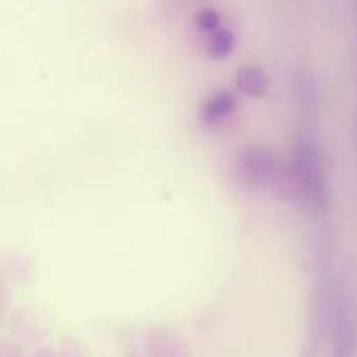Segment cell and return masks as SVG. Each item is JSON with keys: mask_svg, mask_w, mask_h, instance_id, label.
<instances>
[{"mask_svg": "<svg viewBox=\"0 0 357 357\" xmlns=\"http://www.w3.org/2000/svg\"><path fill=\"white\" fill-rule=\"evenodd\" d=\"M291 180L300 197L309 204L323 206L328 199V183L324 164L316 145L300 142L291 159Z\"/></svg>", "mask_w": 357, "mask_h": 357, "instance_id": "6da1fadb", "label": "cell"}, {"mask_svg": "<svg viewBox=\"0 0 357 357\" xmlns=\"http://www.w3.org/2000/svg\"><path fill=\"white\" fill-rule=\"evenodd\" d=\"M275 171L274 153L265 149L246 150L237 160V176L250 187L267 183Z\"/></svg>", "mask_w": 357, "mask_h": 357, "instance_id": "7a4b0ae2", "label": "cell"}, {"mask_svg": "<svg viewBox=\"0 0 357 357\" xmlns=\"http://www.w3.org/2000/svg\"><path fill=\"white\" fill-rule=\"evenodd\" d=\"M234 108H236V98L229 91L216 93L202 107V122L206 126L218 124V122H222L223 119H227L232 114Z\"/></svg>", "mask_w": 357, "mask_h": 357, "instance_id": "277c9868", "label": "cell"}, {"mask_svg": "<svg viewBox=\"0 0 357 357\" xmlns=\"http://www.w3.org/2000/svg\"><path fill=\"white\" fill-rule=\"evenodd\" d=\"M237 87L248 96H264L268 89V75L258 66H243L236 75Z\"/></svg>", "mask_w": 357, "mask_h": 357, "instance_id": "3957f363", "label": "cell"}, {"mask_svg": "<svg viewBox=\"0 0 357 357\" xmlns=\"http://www.w3.org/2000/svg\"><path fill=\"white\" fill-rule=\"evenodd\" d=\"M218 23H220V17H218V14L215 13V10H202V13L199 14V17H197L199 28H201V30H204V31L215 30V28L218 26Z\"/></svg>", "mask_w": 357, "mask_h": 357, "instance_id": "8992f818", "label": "cell"}, {"mask_svg": "<svg viewBox=\"0 0 357 357\" xmlns=\"http://www.w3.org/2000/svg\"><path fill=\"white\" fill-rule=\"evenodd\" d=\"M234 35L229 30H220L213 35V38L209 40L208 45V54L213 59H222L232 52L234 49Z\"/></svg>", "mask_w": 357, "mask_h": 357, "instance_id": "5b68a950", "label": "cell"}]
</instances>
